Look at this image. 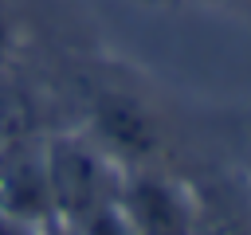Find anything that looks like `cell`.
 <instances>
[{
    "instance_id": "cell-1",
    "label": "cell",
    "mask_w": 251,
    "mask_h": 235,
    "mask_svg": "<svg viewBox=\"0 0 251 235\" xmlns=\"http://www.w3.org/2000/svg\"><path fill=\"white\" fill-rule=\"evenodd\" d=\"M43 161H47L51 219L78 227L90 215L114 208L126 164L98 137H90L86 129L43 133Z\"/></svg>"
},
{
    "instance_id": "cell-2",
    "label": "cell",
    "mask_w": 251,
    "mask_h": 235,
    "mask_svg": "<svg viewBox=\"0 0 251 235\" xmlns=\"http://www.w3.org/2000/svg\"><path fill=\"white\" fill-rule=\"evenodd\" d=\"M114 208L133 235H192L196 184L165 164H129L122 168Z\"/></svg>"
},
{
    "instance_id": "cell-3",
    "label": "cell",
    "mask_w": 251,
    "mask_h": 235,
    "mask_svg": "<svg viewBox=\"0 0 251 235\" xmlns=\"http://www.w3.org/2000/svg\"><path fill=\"white\" fill-rule=\"evenodd\" d=\"M0 208L35 223L51 219V192H47V161L43 137H8L0 141Z\"/></svg>"
},
{
    "instance_id": "cell-4",
    "label": "cell",
    "mask_w": 251,
    "mask_h": 235,
    "mask_svg": "<svg viewBox=\"0 0 251 235\" xmlns=\"http://www.w3.org/2000/svg\"><path fill=\"white\" fill-rule=\"evenodd\" d=\"M192 235H251V196L235 180L196 184Z\"/></svg>"
},
{
    "instance_id": "cell-5",
    "label": "cell",
    "mask_w": 251,
    "mask_h": 235,
    "mask_svg": "<svg viewBox=\"0 0 251 235\" xmlns=\"http://www.w3.org/2000/svg\"><path fill=\"white\" fill-rule=\"evenodd\" d=\"M75 235H133V231H129V223L122 219V212H118V208H106V212L90 215L86 223H78V227H75Z\"/></svg>"
},
{
    "instance_id": "cell-6",
    "label": "cell",
    "mask_w": 251,
    "mask_h": 235,
    "mask_svg": "<svg viewBox=\"0 0 251 235\" xmlns=\"http://www.w3.org/2000/svg\"><path fill=\"white\" fill-rule=\"evenodd\" d=\"M0 235H43V223L24 219V215H12V212L0 208Z\"/></svg>"
},
{
    "instance_id": "cell-7",
    "label": "cell",
    "mask_w": 251,
    "mask_h": 235,
    "mask_svg": "<svg viewBox=\"0 0 251 235\" xmlns=\"http://www.w3.org/2000/svg\"><path fill=\"white\" fill-rule=\"evenodd\" d=\"M16 51V20L8 12V4L0 0V67L8 63V55Z\"/></svg>"
},
{
    "instance_id": "cell-8",
    "label": "cell",
    "mask_w": 251,
    "mask_h": 235,
    "mask_svg": "<svg viewBox=\"0 0 251 235\" xmlns=\"http://www.w3.org/2000/svg\"><path fill=\"white\" fill-rule=\"evenodd\" d=\"M43 235H75V227L59 223V219H47V223H43Z\"/></svg>"
}]
</instances>
